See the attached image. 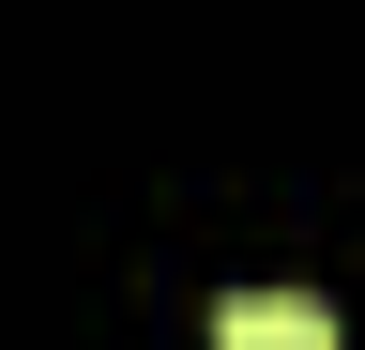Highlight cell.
I'll use <instances>...</instances> for the list:
<instances>
[{
	"instance_id": "obj_1",
	"label": "cell",
	"mask_w": 365,
	"mask_h": 350,
	"mask_svg": "<svg viewBox=\"0 0 365 350\" xmlns=\"http://www.w3.org/2000/svg\"><path fill=\"white\" fill-rule=\"evenodd\" d=\"M213 350H335V304H304V289H228V304H213Z\"/></svg>"
}]
</instances>
